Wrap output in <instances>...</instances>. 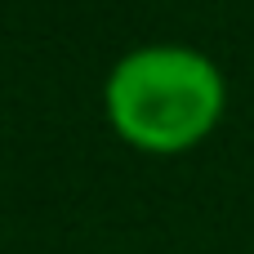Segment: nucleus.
<instances>
[{
	"instance_id": "1",
	"label": "nucleus",
	"mask_w": 254,
	"mask_h": 254,
	"mask_svg": "<svg viewBox=\"0 0 254 254\" xmlns=\"http://www.w3.org/2000/svg\"><path fill=\"white\" fill-rule=\"evenodd\" d=\"M228 107L214 58L188 45L129 49L103 85V112L121 143L147 156H183L201 147Z\"/></svg>"
}]
</instances>
